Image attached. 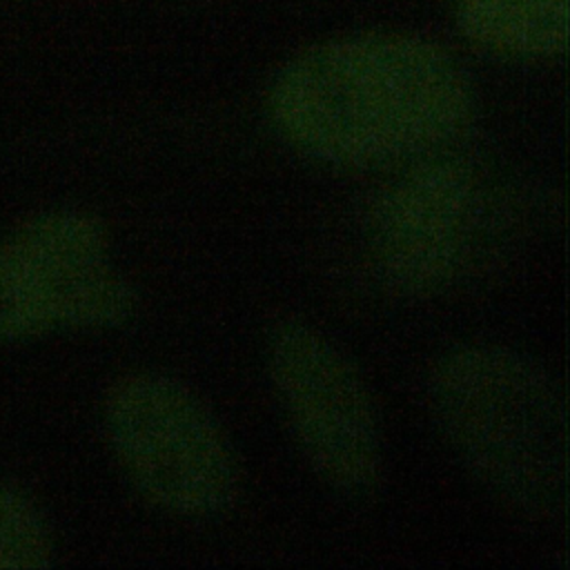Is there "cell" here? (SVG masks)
Listing matches in <instances>:
<instances>
[{"label": "cell", "instance_id": "5", "mask_svg": "<svg viewBox=\"0 0 570 570\" xmlns=\"http://www.w3.org/2000/svg\"><path fill=\"white\" fill-rule=\"evenodd\" d=\"M131 307V287L94 216L47 212L0 238V343L118 325Z\"/></svg>", "mask_w": 570, "mask_h": 570}, {"label": "cell", "instance_id": "6", "mask_svg": "<svg viewBox=\"0 0 570 570\" xmlns=\"http://www.w3.org/2000/svg\"><path fill=\"white\" fill-rule=\"evenodd\" d=\"M267 367L307 463L336 492L361 497L381 472V434L370 392L352 363L316 330L283 323Z\"/></svg>", "mask_w": 570, "mask_h": 570}, {"label": "cell", "instance_id": "7", "mask_svg": "<svg viewBox=\"0 0 570 570\" xmlns=\"http://www.w3.org/2000/svg\"><path fill=\"white\" fill-rule=\"evenodd\" d=\"M568 0H454L456 31L510 60H548L568 47Z\"/></svg>", "mask_w": 570, "mask_h": 570}, {"label": "cell", "instance_id": "2", "mask_svg": "<svg viewBox=\"0 0 570 570\" xmlns=\"http://www.w3.org/2000/svg\"><path fill=\"white\" fill-rule=\"evenodd\" d=\"M428 399L452 450L497 497L530 514L563 505L566 399L539 363L499 345H463L436 363Z\"/></svg>", "mask_w": 570, "mask_h": 570}, {"label": "cell", "instance_id": "8", "mask_svg": "<svg viewBox=\"0 0 570 570\" xmlns=\"http://www.w3.org/2000/svg\"><path fill=\"white\" fill-rule=\"evenodd\" d=\"M51 537L38 508L0 481V570H38L49 566Z\"/></svg>", "mask_w": 570, "mask_h": 570}, {"label": "cell", "instance_id": "3", "mask_svg": "<svg viewBox=\"0 0 570 570\" xmlns=\"http://www.w3.org/2000/svg\"><path fill=\"white\" fill-rule=\"evenodd\" d=\"M107 439L134 488L176 517H212L236 494L229 443L207 407L178 381L131 374L105 399Z\"/></svg>", "mask_w": 570, "mask_h": 570}, {"label": "cell", "instance_id": "4", "mask_svg": "<svg viewBox=\"0 0 570 570\" xmlns=\"http://www.w3.org/2000/svg\"><path fill=\"white\" fill-rule=\"evenodd\" d=\"M492 216V196L476 167L436 151L381 189L367 216V252L387 287L432 296L472 269Z\"/></svg>", "mask_w": 570, "mask_h": 570}, {"label": "cell", "instance_id": "1", "mask_svg": "<svg viewBox=\"0 0 570 570\" xmlns=\"http://www.w3.org/2000/svg\"><path fill=\"white\" fill-rule=\"evenodd\" d=\"M474 91L459 62L412 33L316 42L267 89V116L296 151L330 165L423 158L463 134Z\"/></svg>", "mask_w": 570, "mask_h": 570}]
</instances>
